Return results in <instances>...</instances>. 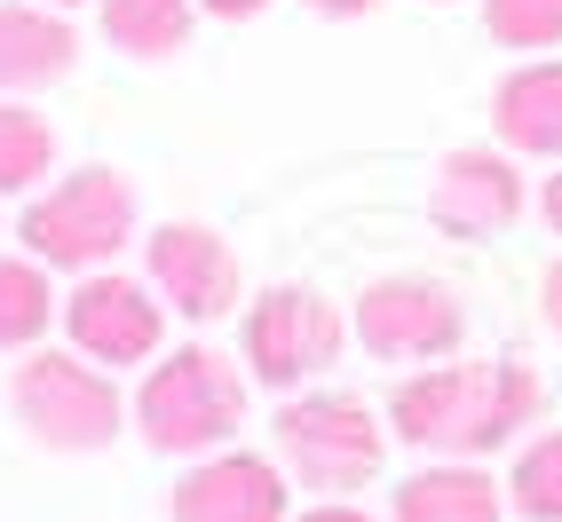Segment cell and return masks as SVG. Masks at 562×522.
Wrapping results in <instances>:
<instances>
[{"label": "cell", "mask_w": 562, "mask_h": 522, "mask_svg": "<svg viewBox=\"0 0 562 522\" xmlns=\"http://www.w3.org/2000/svg\"><path fill=\"white\" fill-rule=\"evenodd\" d=\"M143 261H151V293L175 317L214 325V317L238 309V253L222 246V230H206V222H159Z\"/></svg>", "instance_id": "ba28073f"}, {"label": "cell", "mask_w": 562, "mask_h": 522, "mask_svg": "<svg viewBox=\"0 0 562 522\" xmlns=\"http://www.w3.org/2000/svg\"><path fill=\"white\" fill-rule=\"evenodd\" d=\"M56 174V127L41 111H24V95H0V198L41 191Z\"/></svg>", "instance_id": "2e32d148"}, {"label": "cell", "mask_w": 562, "mask_h": 522, "mask_svg": "<svg viewBox=\"0 0 562 522\" xmlns=\"http://www.w3.org/2000/svg\"><path fill=\"white\" fill-rule=\"evenodd\" d=\"M539 412V381L531 364H436L420 381H404L389 420L412 452H443V459H475Z\"/></svg>", "instance_id": "6da1fadb"}, {"label": "cell", "mask_w": 562, "mask_h": 522, "mask_svg": "<svg viewBox=\"0 0 562 522\" xmlns=\"http://www.w3.org/2000/svg\"><path fill=\"white\" fill-rule=\"evenodd\" d=\"M64 332H71V349L95 356V364H143L167 332V309H159V293H143L135 277L88 270L80 293L64 302Z\"/></svg>", "instance_id": "9c48e42d"}, {"label": "cell", "mask_w": 562, "mask_h": 522, "mask_svg": "<svg viewBox=\"0 0 562 522\" xmlns=\"http://www.w3.org/2000/svg\"><path fill=\"white\" fill-rule=\"evenodd\" d=\"M499 483L475 467H428L396 483V522H499Z\"/></svg>", "instance_id": "5bb4252c"}, {"label": "cell", "mask_w": 562, "mask_h": 522, "mask_svg": "<svg viewBox=\"0 0 562 522\" xmlns=\"http://www.w3.org/2000/svg\"><path fill=\"white\" fill-rule=\"evenodd\" d=\"M48 9H80V0H48Z\"/></svg>", "instance_id": "d4e9b609"}, {"label": "cell", "mask_w": 562, "mask_h": 522, "mask_svg": "<svg viewBox=\"0 0 562 522\" xmlns=\"http://www.w3.org/2000/svg\"><path fill=\"white\" fill-rule=\"evenodd\" d=\"M175 522H285V475L254 452L199 459L175 483Z\"/></svg>", "instance_id": "8fae6325"}, {"label": "cell", "mask_w": 562, "mask_h": 522, "mask_svg": "<svg viewBox=\"0 0 562 522\" xmlns=\"http://www.w3.org/2000/svg\"><path fill=\"white\" fill-rule=\"evenodd\" d=\"M317 16H364V9H381V0H310Z\"/></svg>", "instance_id": "603a6c76"}, {"label": "cell", "mask_w": 562, "mask_h": 522, "mask_svg": "<svg viewBox=\"0 0 562 522\" xmlns=\"http://www.w3.org/2000/svg\"><path fill=\"white\" fill-rule=\"evenodd\" d=\"M483 32L499 48H554L562 41V0H483Z\"/></svg>", "instance_id": "d6986e66"}, {"label": "cell", "mask_w": 562, "mask_h": 522, "mask_svg": "<svg viewBox=\"0 0 562 522\" xmlns=\"http://www.w3.org/2000/svg\"><path fill=\"white\" fill-rule=\"evenodd\" d=\"M9 412L24 420L32 443H48V452H103V443L120 435V388L80 356L32 349L16 364V381H9Z\"/></svg>", "instance_id": "277c9868"}, {"label": "cell", "mask_w": 562, "mask_h": 522, "mask_svg": "<svg viewBox=\"0 0 562 522\" xmlns=\"http://www.w3.org/2000/svg\"><path fill=\"white\" fill-rule=\"evenodd\" d=\"M492 127L522 159H562V64H515L492 95Z\"/></svg>", "instance_id": "4fadbf2b"}, {"label": "cell", "mask_w": 562, "mask_h": 522, "mask_svg": "<svg viewBox=\"0 0 562 522\" xmlns=\"http://www.w3.org/2000/svg\"><path fill=\"white\" fill-rule=\"evenodd\" d=\"M341 341H349L341 309L310 285H270L246 309V364H254V381H270V388H302L310 372H325L341 356Z\"/></svg>", "instance_id": "8992f818"}, {"label": "cell", "mask_w": 562, "mask_h": 522, "mask_svg": "<svg viewBox=\"0 0 562 522\" xmlns=\"http://www.w3.org/2000/svg\"><path fill=\"white\" fill-rule=\"evenodd\" d=\"M246 420V381L231 356L214 349H175L151 364V381L135 396V428L151 452H175V459H199L214 443H231Z\"/></svg>", "instance_id": "7a4b0ae2"}, {"label": "cell", "mask_w": 562, "mask_h": 522, "mask_svg": "<svg viewBox=\"0 0 562 522\" xmlns=\"http://www.w3.org/2000/svg\"><path fill=\"white\" fill-rule=\"evenodd\" d=\"M539 214H547V230H562V174H547V191H539Z\"/></svg>", "instance_id": "7402d4cb"}, {"label": "cell", "mask_w": 562, "mask_h": 522, "mask_svg": "<svg viewBox=\"0 0 562 522\" xmlns=\"http://www.w3.org/2000/svg\"><path fill=\"white\" fill-rule=\"evenodd\" d=\"M460 332H468V309H460V293L436 285V277H381V285H364V302H357V341L381 364L452 356Z\"/></svg>", "instance_id": "52a82bcc"}, {"label": "cell", "mask_w": 562, "mask_h": 522, "mask_svg": "<svg viewBox=\"0 0 562 522\" xmlns=\"http://www.w3.org/2000/svg\"><path fill=\"white\" fill-rule=\"evenodd\" d=\"M389 435L364 412L357 396L325 388V396H293L278 412V459L310 483V491H357V483L381 475Z\"/></svg>", "instance_id": "5b68a950"}, {"label": "cell", "mask_w": 562, "mask_h": 522, "mask_svg": "<svg viewBox=\"0 0 562 522\" xmlns=\"http://www.w3.org/2000/svg\"><path fill=\"white\" fill-rule=\"evenodd\" d=\"M507 499L531 514V522H562V428H547L531 452L515 459V475H507Z\"/></svg>", "instance_id": "ac0fdd59"}, {"label": "cell", "mask_w": 562, "mask_h": 522, "mask_svg": "<svg viewBox=\"0 0 562 522\" xmlns=\"http://www.w3.org/2000/svg\"><path fill=\"white\" fill-rule=\"evenodd\" d=\"M302 522H372V514H357V507H349V499H325V507H310V514H302Z\"/></svg>", "instance_id": "44dd1931"}, {"label": "cell", "mask_w": 562, "mask_h": 522, "mask_svg": "<svg viewBox=\"0 0 562 522\" xmlns=\"http://www.w3.org/2000/svg\"><path fill=\"white\" fill-rule=\"evenodd\" d=\"M191 16L199 0H103V41L135 64H167L191 41Z\"/></svg>", "instance_id": "9a60e30c"}, {"label": "cell", "mask_w": 562, "mask_h": 522, "mask_svg": "<svg viewBox=\"0 0 562 522\" xmlns=\"http://www.w3.org/2000/svg\"><path fill=\"white\" fill-rule=\"evenodd\" d=\"M428 214H436V230H452V238H492V230H507V222L522 214V174H515V159H499V151H452V159L436 167Z\"/></svg>", "instance_id": "30bf717a"}, {"label": "cell", "mask_w": 562, "mask_h": 522, "mask_svg": "<svg viewBox=\"0 0 562 522\" xmlns=\"http://www.w3.org/2000/svg\"><path fill=\"white\" fill-rule=\"evenodd\" d=\"M547 325L562 332V261H554V270H547Z\"/></svg>", "instance_id": "cb8c5ba5"}, {"label": "cell", "mask_w": 562, "mask_h": 522, "mask_svg": "<svg viewBox=\"0 0 562 522\" xmlns=\"http://www.w3.org/2000/svg\"><path fill=\"white\" fill-rule=\"evenodd\" d=\"M80 64V32L64 24V9H0V95H41L56 80H71Z\"/></svg>", "instance_id": "7c38bea8"}, {"label": "cell", "mask_w": 562, "mask_h": 522, "mask_svg": "<svg viewBox=\"0 0 562 522\" xmlns=\"http://www.w3.org/2000/svg\"><path fill=\"white\" fill-rule=\"evenodd\" d=\"M16 238L32 261H48V270H111V253L135 238V191L120 167H80L48 182L41 198L24 206Z\"/></svg>", "instance_id": "3957f363"}, {"label": "cell", "mask_w": 562, "mask_h": 522, "mask_svg": "<svg viewBox=\"0 0 562 522\" xmlns=\"http://www.w3.org/2000/svg\"><path fill=\"white\" fill-rule=\"evenodd\" d=\"M56 317V293H48V261H0V349H32Z\"/></svg>", "instance_id": "e0dca14e"}, {"label": "cell", "mask_w": 562, "mask_h": 522, "mask_svg": "<svg viewBox=\"0 0 562 522\" xmlns=\"http://www.w3.org/2000/svg\"><path fill=\"white\" fill-rule=\"evenodd\" d=\"M199 9H206V16H222V24H246V16L270 9V0H199Z\"/></svg>", "instance_id": "ffe728a7"}]
</instances>
